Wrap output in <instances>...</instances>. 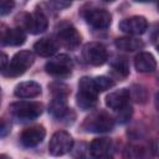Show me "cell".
Listing matches in <instances>:
<instances>
[{
	"label": "cell",
	"instance_id": "6da1fadb",
	"mask_svg": "<svg viewBox=\"0 0 159 159\" xmlns=\"http://www.w3.org/2000/svg\"><path fill=\"white\" fill-rule=\"evenodd\" d=\"M35 61V56L29 50L19 51L14 55L10 63H7L6 68L2 71V75L5 77H19L26 72L29 67L32 66Z\"/></svg>",
	"mask_w": 159,
	"mask_h": 159
},
{
	"label": "cell",
	"instance_id": "7a4b0ae2",
	"mask_svg": "<svg viewBox=\"0 0 159 159\" xmlns=\"http://www.w3.org/2000/svg\"><path fill=\"white\" fill-rule=\"evenodd\" d=\"M98 92L93 86V81L89 77H82L78 82V93L76 96L77 106L83 109H92L97 104Z\"/></svg>",
	"mask_w": 159,
	"mask_h": 159
},
{
	"label": "cell",
	"instance_id": "3957f363",
	"mask_svg": "<svg viewBox=\"0 0 159 159\" xmlns=\"http://www.w3.org/2000/svg\"><path fill=\"white\" fill-rule=\"evenodd\" d=\"M82 128L89 133H107L114 128V119L104 111L94 112L84 119Z\"/></svg>",
	"mask_w": 159,
	"mask_h": 159
},
{
	"label": "cell",
	"instance_id": "277c9868",
	"mask_svg": "<svg viewBox=\"0 0 159 159\" xmlns=\"http://www.w3.org/2000/svg\"><path fill=\"white\" fill-rule=\"evenodd\" d=\"M9 109L20 120H32L41 116L42 104L35 101H16L9 106Z\"/></svg>",
	"mask_w": 159,
	"mask_h": 159
},
{
	"label": "cell",
	"instance_id": "5b68a950",
	"mask_svg": "<svg viewBox=\"0 0 159 159\" xmlns=\"http://www.w3.org/2000/svg\"><path fill=\"white\" fill-rule=\"evenodd\" d=\"M45 70L47 73H50L53 77L57 78H66L72 73L73 70V61L72 58L66 55L61 53L55 57H52L50 61H47Z\"/></svg>",
	"mask_w": 159,
	"mask_h": 159
},
{
	"label": "cell",
	"instance_id": "8992f818",
	"mask_svg": "<svg viewBox=\"0 0 159 159\" xmlns=\"http://www.w3.org/2000/svg\"><path fill=\"white\" fill-rule=\"evenodd\" d=\"M73 147V139L66 130H58L53 133L48 143V152L53 157H61L71 152Z\"/></svg>",
	"mask_w": 159,
	"mask_h": 159
},
{
	"label": "cell",
	"instance_id": "52a82bcc",
	"mask_svg": "<svg viewBox=\"0 0 159 159\" xmlns=\"http://www.w3.org/2000/svg\"><path fill=\"white\" fill-rule=\"evenodd\" d=\"M21 22H22V27L20 29L26 30L32 35H37L46 31L48 26L47 17L41 10H36L31 14H24Z\"/></svg>",
	"mask_w": 159,
	"mask_h": 159
},
{
	"label": "cell",
	"instance_id": "ba28073f",
	"mask_svg": "<svg viewBox=\"0 0 159 159\" xmlns=\"http://www.w3.org/2000/svg\"><path fill=\"white\" fill-rule=\"evenodd\" d=\"M82 55L84 61L92 66H102L108 60V52L106 46L96 41L88 42L87 45H84Z\"/></svg>",
	"mask_w": 159,
	"mask_h": 159
},
{
	"label": "cell",
	"instance_id": "9c48e42d",
	"mask_svg": "<svg viewBox=\"0 0 159 159\" xmlns=\"http://www.w3.org/2000/svg\"><path fill=\"white\" fill-rule=\"evenodd\" d=\"M81 35L72 25L61 26L57 31V43L67 50H76L81 43Z\"/></svg>",
	"mask_w": 159,
	"mask_h": 159
},
{
	"label": "cell",
	"instance_id": "30bf717a",
	"mask_svg": "<svg viewBox=\"0 0 159 159\" xmlns=\"http://www.w3.org/2000/svg\"><path fill=\"white\" fill-rule=\"evenodd\" d=\"M87 24L97 30H106L112 22V15L106 9H89L83 14Z\"/></svg>",
	"mask_w": 159,
	"mask_h": 159
},
{
	"label": "cell",
	"instance_id": "8fae6325",
	"mask_svg": "<svg viewBox=\"0 0 159 159\" xmlns=\"http://www.w3.org/2000/svg\"><path fill=\"white\" fill-rule=\"evenodd\" d=\"M119 30L124 34L129 35H142L147 31L148 29V21L144 16H130L127 19H123L119 25H118Z\"/></svg>",
	"mask_w": 159,
	"mask_h": 159
},
{
	"label": "cell",
	"instance_id": "7c38bea8",
	"mask_svg": "<svg viewBox=\"0 0 159 159\" xmlns=\"http://www.w3.org/2000/svg\"><path fill=\"white\" fill-rule=\"evenodd\" d=\"M46 135V130L42 125H32L22 130L20 135V142L24 147L31 148L40 144Z\"/></svg>",
	"mask_w": 159,
	"mask_h": 159
},
{
	"label": "cell",
	"instance_id": "4fadbf2b",
	"mask_svg": "<svg viewBox=\"0 0 159 159\" xmlns=\"http://www.w3.org/2000/svg\"><path fill=\"white\" fill-rule=\"evenodd\" d=\"M129 89L128 88H119L116 89L113 92H111L109 94H107L106 97V106L113 111H119L123 107H125L127 104H129Z\"/></svg>",
	"mask_w": 159,
	"mask_h": 159
},
{
	"label": "cell",
	"instance_id": "5bb4252c",
	"mask_svg": "<svg viewBox=\"0 0 159 159\" xmlns=\"http://www.w3.org/2000/svg\"><path fill=\"white\" fill-rule=\"evenodd\" d=\"M67 96L68 93H53L48 104V112L55 118H62L67 113Z\"/></svg>",
	"mask_w": 159,
	"mask_h": 159
},
{
	"label": "cell",
	"instance_id": "9a60e30c",
	"mask_svg": "<svg viewBox=\"0 0 159 159\" xmlns=\"http://www.w3.org/2000/svg\"><path fill=\"white\" fill-rule=\"evenodd\" d=\"M14 94L17 98H35L41 94V86L35 81L20 82L15 87Z\"/></svg>",
	"mask_w": 159,
	"mask_h": 159
},
{
	"label": "cell",
	"instance_id": "2e32d148",
	"mask_svg": "<svg viewBox=\"0 0 159 159\" xmlns=\"http://www.w3.org/2000/svg\"><path fill=\"white\" fill-rule=\"evenodd\" d=\"M134 67L138 72L148 73L157 68V60L150 52H139L134 58Z\"/></svg>",
	"mask_w": 159,
	"mask_h": 159
},
{
	"label": "cell",
	"instance_id": "e0dca14e",
	"mask_svg": "<svg viewBox=\"0 0 159 159\" xmlns=\"http://www.w3.org/2000/svg\"><path fill=\"white\" fill-rule=\"evenodd\" d=\"M58 43L51 37H42L34 43V51L41 57H50L56 53Z\"/></svg>",
	"mask_w": 159,
	"mask_h": 159
},
{
	"label": "cell",
	"instance_id": "ac0fdd59",
	"mask_svg": "<svg viewBox=\"0 0 159 159\" xmlns=\"http://www.w3.org/2000/svg\"><path fill=\"white\" fill-rule=\"evenodd\" d=\"M88 148H89V154L93 158L108 155V153H109V150L112 148V140L109 138H106V137L96 138V139H93L91 142Z\"/></svg>",
	"mask_w": 159,
	"mask_h": 159
},
{
	"label": "cell",
	"instance_id": "d6986e66",
	"mask_svg": "<svg viewBox=\"0 0 159 159\" xmlns=\"http://www.w3.org/2000/svg\"><path fill=\"white\" fill-rule=\"evenodd\" d=\"M114 45L117 48L122 50V51H128V52H133V51H139L144 47V43L142 40L133 37V36H123V37H118L114 41Z\"/></svg>",
	"mask_w": 159,
	"mask_h": 159
},
{
	"label": "cell",
	"instance_id": "ffe728a7",
	"mask_svg": "<svg viewBox=\"0 0 159 159\" xmlns=\"http://www.w3.org/2000/svg\"><path fill=\"white\" fill-rule=\"evenodd\" d=\"M26 40V34L24 32L22 29L16 27V29H9L6 30L1 43L7 45V46H20L25 42Z\"/></svg>",
	"mask_w": 159,
	"mask_h": 159
},
{
	"label": "cell",
	"instance_id": "44dd1931",
	"mask_svg": "<svg viewBox=\"0 0 159 159\" xmlns=\"http://www.w3.org/2000/svg\"><path fill=\"white\" fill-rule=\"evenodd\" d=\"M112 73L118 78H125L129 75V63L124 57H117L111 62Z\"/></svg>",
	"mask_w": 159,
	"mask_h": 159
},
{
	"label": "cell",
	"instance_id": "7402d4cb",
	"mask_svg": "<svg viewBox=\"0 0 159 159\" xmlns=\"http://www.w3.org/2000/svg\"><path fill=\"white\" fill-rule=\"evenodd\" d=\"M123 159H143L144 158V149L137 144H128L122 153Z\"/></svg>",
	"mask_w": 159,
	"mask_h": 159
},
{
	"label": "cell",
	"instance_id": "603a6c76",
	"mask_svg": "<svg viewBox=\"0 0 159 159\" xmlns=\"http://www.w3.org/2000/svg\"><path fill=\"white\" fill-rule=\"evenodd\" d=\"M129 96L137 103H145L148 99V91L140 84H133L129 89Z\"/></svg>",
	"mask_w": 159,
	"mask_h": 159
},
{
	"label": "cell",
	"instance_id": "cb8c5ba5",
	"mask_svg": "<svg viewBox=\"0 0 159 159\" xmlns=\"http://www.w3.org/2000/svg\"><path fill=\"white\" fill-rule=\"evenodd\" d=\"M92 81H93V86H94V88L98 93L104 92V91H107V89H109L114 86V81L109 77H106V76L94 77V78H92Z\"/></svg>",
	"mask_w": 159,
	"mask_h": 159
},
{
	"label": "cell",
	"instance_id": "d4e9b609",
	"mask_svg": "<svg viewBox=\"0 0 159 159\" xmlns=\"http://www.w3.org/2000/svg\"><path fill=\"white\" fill-rule=\"evenodd\" d=\"M72 157L75 159H88V154H89V148L86 143L81 142L77 143L75 145V148L72 147Z\"/></svg>",
	"mask_w": 159,
	"mask_h": 159
},
{
	"label": "cell",
	"instance_id": "484cf974",
	"mask_svg": "<svg viewBox=\"0 0 159 159\" xmlns=\"http://www.w3.org/2000/svg\"><path fill=\"white\" fill-rule=\"evenodd\" d=\"M117 118L120 123H125L129 120V118L132 117V113H133V109H132V106L130 104H127L125 107H123L122 109L117 111Z\"/></svg>",
	"mask_w": 159,
	"mask_h": 159
},
{
	"label": "cell",
	"instance_id": "4316f807",
	"mask_svg": "<svg viewBox=\"0 0 159 159\" xmlns=\"http://www.w3.org/2000/svg\"><path fill=\"white\" fill-rule=\"evenodd\" d=\"M14 6H15V2L12 0H0V16L10 14Z\"/></svg>",
	"mask_w": 159,
	"mask_h": 159
},
{
	"label": "cell",
	"instance_id": "83f0119b",
	"mask_svg": "<svg viewBox=\"0 0 159 159\" xmlns=\"http://www.w3.org/2000/svg\"><path fill=\"white\" fill-rule=\"evenodd\" d=\"M11 129V124L9 120L0 118V137H5Z\"/></svg>",
	"mask_w": 159,
	"mask_h": 159
},
{
	"label": "cell",
	"instance_id": "f1b7e54d",
	"mask_svg": "<svg viewBox=\"0 0 159 159\" xmlns=\"http://www.w3.org/2000/svg\"><path fill=\"white\" fill-rule=\"evenodd\" d=\"M50 6H53L55 10H63L66 7L71 6V2H66V1H50L48 2Z\"/></svg>",
	"mask_w": 159,
	"mask_h": 159
},
{
	"label": "cell",
	"instance_id": "f546056e",
	"mask_svg": "<svg viewBox=\"0 0 159 159\" xmlns=\"http://www.w3.org/2000/svg\"><path fill=\"white\" fill-rule=\"evenodd\" d=\"M7 55L0 51V72H2L7 66Z\"/></svg>",
	"mask_w": 159,
	"mask_h": 159
},
{
	"label": "cell",
	"instance_id": "4dcf8cb0",
	"mask_svg": "<svg viewBox=\"0 0 159 159\" xmlns=\"http://www.w3.org/2000/svg\"><path fill=\"white\" fill-rule=\"evenodd\" d=\"M94 159H113L111 155H103V157H98V158H94Z\"/></svg>",
	"mask_w": 159,
	"mask_h": 159
},
{
	"label": "cell",
	"instance_id": "1f68e13d",
	"mask_svg": "<svg viewBox=\"0 0 159 159\" xmlns=\"http://www.w3.org/2000/svg\"><path fill=\"white\" fill-rule=\"evenodd\" d=\"M0 96H1V88H0Z\"/></svg>",
	"mask_w": 159,
	"mask_h": 159
},
{
	"label": "cell",
	"instance_id": "d6a6232c",
	"mask_svg": "<svg viewBox=\"0 0 159 159\" xmlns=\"http://www.w3.org/2000/svg\"><path fill=\"white\" fill-rule=\"evenodd\" d=\"M0 159H1V158H0Z\"/></svg>",
	"mask_w": 159,
	"mask_h": 159
}]
</instances>
